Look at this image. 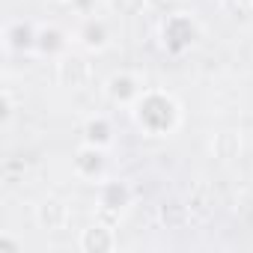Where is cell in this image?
Listing matches in <instances>:
<instances>
[{
    "label": "cell",
    "mask_w": 253,
    "mask_h": 253,
    "mask_svg": "<svg viewBox=\"0 0 253 253\" xmlns=\"http://www.w3.org/2000/svg\"><path fill=\"white\" fill-rule=\"evenodd\" d=\"M134 119L152 137H167L179 125V104L170 92L161 89H143V95L134 101Z\"/></svg>",
    "instance_id": "1"
},
{
    "label": "cell",
    "mask_w": 253,
    "mask_h": 253,
    "mask_svg": "<svg viewBox=\"0 0 253 253\" xmlns=\"http://www.w3.org/2000/svg\"><path fill=\"white\" fill-rule=\"evenodd\" d=\"M36 48L42 54H48V57H63L69 51V36L63 30H57V27H42L36 33Z\"/></svg>",
    "instance_id": "5"
},
{
    "label": "cell",
    "mask_w": 253,
    "mask_h": 253,
    "mask_svg": "<svg viewBox=\"0 0 253 253\" xmlns=\"http://www.w3.org/2000/svg\"><path fill=\"white\" fill-rule=\"evenodd\" d=\"M66 3H69L78 15H84V18H86V15H92V12H95V3H98V0H66Z\"/></svg>",
    "instance_id": "9"
},
{
    "label": "cell",
    "mask_w": 253,
    "mask_h": 253,
    "mask_svg": "<svg viewBox=\"0 0 253 253\" xmlns=\"http://www.w3.org/2000/svg\"><path fill=\"white\" fill-rule=\"evenodd\" d=\"M78 42L86 51H104L107 42H110V30H107V24L98 15H86L84 24H81V30H78Z\"/></svg>",
    "instance_id": "4"
},
{
    "label": "cell",
    "mask_w": 253,
    "mask_h": 253,
    "mask_svg": "<svg viewBox=\"0 0 253 253\" xmlns=\"http://www.w3.org/2000/svg\"><path fill=\"white\" fill-rule=\"evenodd\" d=\"M125 203H128V188L119 185V182H110V185H101V206L104 209H125Z\"/></svg>",
    "instance_id": "8"
},
{
    "label": "cell",
    "mask_w": 253,
    "mask_h": 253,
    "mask_svg": "<svg viewBox=\"0 0 253 253\" xmlns=\"http://www.w3.org/2000/svg\"><path fill=\"white\" fill-rule=\"evenodd\" d=\"M143 89H146V86H143L134 75H128V72L110 75V78H107V84H104L107 98H110L113 104H122V107H134V101L143 95Z\"/></svg>",
    "instance_id": "2"
},
{
    "label": "cell",
    "mask_w": 253,
    "mask_h": 253,
    "mask_svg": "<svg viewBox=\"0 0 253 253\" xmlns=\"http://www.w3.org/2000/svg\"><path fill=\"white\" fill-rule=\"evenodd\" d=\"M84 143L89 146H98V149H107L113 143V128L107 116H92L86 125H84Z\"/></svg>",
    "instance_id": "6"
},
{
    "label": "cell",
    "mask_w": 253,
    "mask_h": 253,
    "mask_svg": "<svg viewBox=\"0 0 253 253\" xmlns=\"http://www.w3.org/2000/svg\"><path fill=\"white\" fill-rule=\"evenodd\" d=\"M101 170H104V149L84 143V146L78 149V155H75V173H78L84 182H95V179L101 176Z\"/></svg>",
    "instance_id": "3"
},
{
    "label": "cell",
    "mask_w": 253,
    "mask_h": 253,
    "mask_svg": "<svg viewBox=\"0 0 253 253\" xmlns=\"http://www.w3.org/2000/svg\"><path fill=\"white\" fill-rule=\"evenodd\" d=\"M36 33H39V30H33V24H27V21H15V24L6 30V48H9V51L33 48V45H36Z\"/></svg>",
    "instance_id": "7"
}]
</instances>
